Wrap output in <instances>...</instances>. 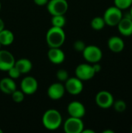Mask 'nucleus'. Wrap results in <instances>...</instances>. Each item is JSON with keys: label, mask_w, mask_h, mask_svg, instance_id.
<instances>
[{"label": "nucleus", "mask_w": 132, "mask_h": 133, "mask_svg": "<svg viewBox=\"0 0 132 133\" xmlns=\"http://www.w3.org/2000/svg\"><path fill=\"white\" fill-rule=\"evenodd\" d=\"M14 41L13 33L6 29H3L0 32V44L2 46H9Z\"/></svg>", "instance_id": "6ab92c4d"}, {"label": "nucleus", "mask_w": 132, "mask_h": 133, "mask_svg": "<svg viewBox=\"0 0 132 133\" xmlns=\"http://www.w3.org/2000/svg\"><path fill=\"white\" fill-rule=\"evenodd\" d=\"M1 9H2V4H1V2H0V11H1Z\"/></svg>", "instance_id": "72a5a7b5"}, {"label": "nucleus", "mask_w": 132, "mask_h": 133, "mask_svg": "<svg viewBox=\"0 0 132 133\" xmlns=\"http://www.w3.org/2000/svg\"><path fill=\"white\" fill-rule=\"evenodd\" d=\"M82 133H95L93 130H90V129H83Z\"/></svg>", "instance_id": "7c9ffc66"}, {"label": "nucleus", "mask_w": 132, "mask_h": 133, "mask_svg": "<svg viewBox=\"0 0 132 133\" xmlns=\"http://www.w3.org/2000/svg\"><path fill=\"white\" fill-rule=\"evenodd\" d=\"M66 19L64 15H57V16H52L51 17V24L52 26H57V27H61L63 28L65 25Z\"/></svg>", "instance_id": "412c9836"}, {"label": "nucleus", "mask_w": 132, "mask_h": 133, "mask_svg": "<svg viewBox=\"0 0 132 133\" xmlns=\"http://www.w3.org/2000/svg\"><path fill=\"white\" fill-rule=\"evenodd\" d=\"M3 29H5V23H4V21L0 18V32H1Z\"/></svg>", "instance_id": "c756f323"}, {"label": "nucleus", "mask_w": 132, "mask_h": 133, "mask_svg": "<svg viewBox=\"0 0 132 133\" xmlns=\"http://www.w3.org/2000/svg\"><path fill=\"white\" fill-rule=\"evenodd\" d=\"M93 69H94V71H95L96 74V73H98V72H100L101 71V69H102L101 65H100L98 62L93 64Z\"/></svg>", "instance_id": "c85d7f7f"}, {"label": "nucleus", "mask_w": 132, "mask_h": 133, "mask_svg": "<svg viewBox=\"0 0 132 133\" xmlns=\"http://www.w3.org/2000/svg\"><path fill=\"white\" fill-rule=\"evenodd\" d=\"M63 128L66 133H82L84 129V123L82 118L70 116L64 122Z\"/></svg>", "instance_id": "0eeeda50"}, {"label": "nucleus", "mask_w": 132, "mask_h": 133, "mask_svg": "<svg viewBox=\"0 0 132 133\" xmlns=\"http://www.w3.org/2000/svg\"><path fill=\"white\" fill-rule=\"evenodd\" d=\"M20 89L25 95L33 94L38 89L37 80L33 76H26L21 81Z\"/></svg>", "instance_id": "9d476101"}, {"label": "nucleus", "mask_w": 132, "mask_h": 133, "mask_svg": "<svg viewBox=\"0 0 132 133\" xmlns=\"http://www.w3.org/2000/svg\"><path fill=\"white\" fill-rule=\"evenodd\" d=\"M113 106H114V110L120 113L124 112L127 108V104H126L125 101L123 100H117V101H114L113 104Z\"/></svg>", "instance_id": "b1692460"}, {"label": "nucleus", "mask_w": 132, "mask_h": 133, "mask_svg": "<svg viewBox=\"0 0 132 133\" xmlns=\"http://www.w3.org/2000/svg\"><path fill=\"white\" fill-rule=\"evenodd\" d=\"M47 58L51 63L58 65L65 61V55L61 48H50L47 51Z\"/></svg>", "instance_id": "2eb2a0df"}, {"label": "nucleus", "mask_w": 132, "mask_h": 133, "mask_svg": "<svg viewBox=\"0 0 132 133\" xmlns=\"http://www.w3.org/2000/svg\"><path fill=\"white\" fill-rule=\"evenodd\" d=\"M65 38V33L61 27L51 26L46 34V41L49 48H61Z\"/></svg>", "instance_id": "f03ea898"}, {"label": "nucleus", "mask_w": 132, "mask_h": 133, "mask_svg": "<svg viewBox=\"0 0 132 133\" xmlns=\"http://www.w3.org/2000/svg\"><path fill=\"white\" fill-rule=\"evenodd\" d=\"M65 93V88L64 84L61 82L54 83L51 86H49L47 89V96L50 99L54 101H58L61 99Z\"/></svg>", "instance_id": "f8f14e48"}, {"label": "nucleus", "mask_w": 132, "mask_h": 133, "mask_svg": "<svg viewBox=\"0 0 132 133\" xmlns=\"http://www.w3.org/2000/svg\"><path fill=\"white\" fill-rule=\"evenodd\" d=\"M0 49H1V44H0Z\"/></svg>", "instance_id": "e433bc0d"}, {"label": "nucleus", "mask_w": 132, "mask_h": 133, "mask_svg": "<svg viewBox=\"0 0 132 133\" xmlns=\"http://www.w3.org/2000/svg\"><path fill=\"white\" fill-rule=\"evenodd\" d=\"M129 14H130V16H131V19H132V5H131V7H130V11H129Z\"/></svg>", "instance_id": "473e14b6"}, {"label": "nucleus", "mask_w": 132, "mask_h": 133, "mask_svg": "<svg viewBox=\"0 0 132 133\" xmlns=\"http://www.w3.org/2000/svg\"><path fill=\"white\" fill-rule=\"evenodd\" d=\"M64 84L65 91L72 95H78L83 90V83L81 79L75 77H69Z\"/></svg>", "instance_id": "6e6552de"}, {"label": "nucleus", "mask_w": 132, "mask_h": 133, "mask_svg": "<svg viewBox=\"0 0 132 133\" xmlns=\"http://www.w3.org/2000/svg\"><path fill=\"white\" fill-rule=\"evenodd\" d=\"M75 76L82 81H87L94 77L96 72L93 68V65L89 63H82L75 68Z\"/></svg>", "instance_id": "423d86ee"}, {"label": "nucleus", "mask_w": 132, "mask_h": 133, "mask_svg": "<svg viewBox=\"0 0 132 133\" xmlns=\"http://www.w3.org/2000/svg\"><path fill=\"white\" fill-rule=\"evenodd\" d=\"M86 46V45L85 42L82 41H81V40H78V41H75L74 44H73V48H74V49H75L76 51H78V52H82L83 50L85 49Z\"/></svg>", "instance_id": "bb28decb"}, {"label": "nucleus", "mask_w": 132, "mask_h": 133, "mask_svg": "<svg viewBox=\"0 0 132 133\" xmlns=\"http://www.w3.org/2000/svg\"><path fill=\"white\" fill-rule=\"evenodd\" d=\"M16 90V84L13 79L10 77H5L0 80V90L5 94H10Z\"/></svg>", "instance_id": "f3484780"}, {"label": "nucleus", "mask_w": 132, "mask_h": 133, "mask_svg": "<svg viewBox=\"0 0 132 133\" xmlns=\"http://www.w3.org/2000/svg\"><path fill=\"white\" fill-rule=\"evenodd\" d=\"M82 53L85 60L91 64L99 62L103 57V52L101 49L96 45L86 46Z\"/></svg>", "instance_id": "20e7f679"}, {"label": "nucleus", "mask_w": 132, "mask_h": 133, "mask_svg": "<svg viewBox=\"0 0 132 133\" xmlns=\"http://www.w3.org/2000/svg\"><path fill=\"white\" fill-rule=\"evenodd\" d=\"M2 132H2V129H0V133H2Z\"/></svg>", "instance_id": "f704fd0d"}, {"label": "nucleus", "mask_w": 132, "mask_h": 133, "mask_svg": "<svg viewBox=\"0 0 132 133\" xmlns=\"http://www.w3.org/2000/svg\"><path fill=\"white\" fill-rule=\"evenodd\" d=\"M96 104L103 109H107L113 106L114 102V97L111 93L107 90H101L96 95Z\"/></svg>", "instance_id": "1a4fd4ad"}, {"label": "nucleus", "mask_w": 132, "mask_h": 133, "mask_svg": "<svg viewBox=\"0 0 132 133\" xmlns=\"http://www.w3.org/2000/svg\"><path fill=\"white\" fill-rule=\"evenodd\" d=\"M48 12L51 16L65 15L68 9V3L66 0H50L47 4Z\"/></svg>", "instance_id": "39448f33"}, {"label": "nucleus", "mask_w": 132, "mask_h": 133, "mask_svg": "<svg viewBox=\"0 0 132 133\" xmlns=\"http://www.w3.org/2000/svg\"><path fill=\"white\" fill-rule=\"evenodd\" d=\"M56 77L59 80V82L62 83V82H65L69 78V76H68V72H67V70L61 69L57 72Z\"/></svg>", "instance_id": "393cba45"}, {"label": "nucleus", "mask_w": 132, "mask_h": 133, "mask_svg": "<svg viewBox=\"0 0 132 133\" xmlns=\"http://www.w3.org/2000/svg\"><path fill=\"white\" fill-rule=\"evenodd\" d=\"M107 46L112 52L120 53L124 49L125 44L121 37L118 36H113L108 39Z\"/></svg>", "instance_id": "dca6fc26"}, {"label": "nucleus", "mask_w": 132, "mask_h": 133, "mask_svg": "<svg viewBox=\"0 0 132 133\" xmlns=\"http://www.w3.org/2000/svg\"><path fill=\"white\" fill-rule=\"evenodd\" d=\"M7 72H8V74H9V77H10V78H12V79H18V78L20 76V75H21V73H20L19 71L15 67V65L12 66V68H10Z\"/></svg>", "instance_id": "a878e982"}, {"label": "nucleus", "mask_w": 132, "mask_h": 133, "mask_svg": "<svg viewBox=\"0 0 132 133\" xmlns=\"http://www.w3.org/2000/svg\"><path fill=\"white\" fill-rule=\"evenodd\" d=\"M16 59L13 55L7 50L0 49V70L7 72L15 65Z\"/></svg>", "instance_id": "9b49d317"}, {"label": "nucleus", "mask_w": 132, "mask_h": 133, "mask_svg": "<svg viewBox=\"0 0 132 133\" xmlns=\"http://www.w3.org/2000/svg\"><path fill=\"white\" fill-rule=\"evenodd\" d=\"M123 16L124 15L122 10L114 5L106 9L103 18L106 23V25L110 26H115L121 21Z\"/></svg>", "instance_id": "7ed1b4c3"}, {"label": "nucleus", "mask_w": 132, "mask_h": 133, "mask_svg": "<svg viewBox=\"0 0 132 133\" xmlns=\"http://www.w3.org/2000/svg\"><path fill=\"white\" fill-rule=\"evenodd\" d=\"M91 27L95 30H103L105 26L106 23L103 17L101 16H96L91 20Z\"/></svg>", "instance_id": "aec40b11"}, {"label": "nucleus", "mask_w": 132, "mask_h": 133, "mask_svg": "<svg viewBox=\"0 0 132 133\" xmlns=\"http://www.w3.org/2000/svg\"><path fill=\"white\" fill-rule=\"evenodd\" d=\"M128 15V16H123L122 19L117 25L118 31L124 37H129L132 35V19L129 13Z\"/></svg>", "instance_id": "4468645a"}, {"label": "nucleus", "mask_w": 132, "mask_h": 133, "mask_svg": "<svg viewBox=\"0 0 132 133\" xmlns=\"http://www.w3.org/2000/svg\"><path fill=\"white\" fill-rule=\"evenodd\" d=\"M42 124L44 127L50 131H54L59 129L62 124V117L61 113L56 109L47 110L42 117Z\"/></svg>", "instance_id": "f257e3e1"}, {"label": "nucleus", "mask_w": 132, "mask_h": 133, "mask_svg": "<svg viewBox=\"0 0 132 133\" xmlns=\"http://www.w3.org/2000/svg\"><path fill=\"white\" fill-rule=\"evenodd\" d=\"M68 115L71 117L82 118L86 115V108L81 102L78 101H74L69 103L67 108Z\"/></svg>", "instance_id": "ddd939ff"}, {"label": "nucleus", "mask_w": 132, "mask_h": 133, "mask_svg": "<svg viewBox=\"0 0 132 133\" xmlns=\"http://www.w3.org/2000/svg\"><path fill=\"white\" fill-rule=\"evenodd\" d=\"M11 96L13 101L17 104L22 103L25 98V94L22 90H18L17 89L11 94Z\"/></svg>", "instance_id": "5701e85b"}, {"label": "nucleus", "mask_w": 132, "mask_h": 133, "mask_svg": "<svg viewBox=\"0 0 132 133\" xmlns=\"http://www.w3.org/2000/svg\"><path fill=\"white\" fill-rule=\"evenodd\" d=\"M114 5L121 10L127 9L132 5V0H114Z\"/></svg>", "instance_id": "4be33fe9"}, {"label": "nucleus", "mask_w": 132, "mask_h": 133, "mask_svg": "<svg viewBox=\"0 0 132 133\" xmlns=\"http://www.w3.org/2000/svg\"><path fill=\"white\" fill-rule=\"evenodd\" d=\"M15 67L19 71L21 74H26L30 72L33 68V64L30 59L23 58L16 61Z\"/></svg>", "instance_id": "a211bd4d"}, {"label": "nucleus", "mask_w": 132, "mask_h": 133, "mask_svg": "<svg viewBox=\"0 0 132 133\" xmlns=\"http://www.w3.org/2000/svg\"><path fill=\"white\" fill-rule=\"evenodd\" d=\"M131 132H132V125H131Z\"/></svg>", "instance_id": "c9c22d12"}, {"label": "nucleus", "mask_w": 132, "mask_h": 133, "mask_svg": "<svg viewBox=\"0 0 132 133\" xmlns=\"http://www.w3.org/2000/svg\"><path fill=\"white\" fill-rule=\"evenodd\" d=\"M49 0H33L34 3L37 5H39V6H43V5H46L47 4Z\"/></svg>", "instance_id": "cd10ccee"}, {"label": "nucleus", "mask_w": 132, "mask_h": 133, "mask_svg": "<svg viewBox=\"0 0 132 133\" xmlns=\"http://www.w3.org/2000/svg\"><path fill=\"white\" fill-rule=\"evenodd\" d=\"M103 133H114V132L112 130H105L103 132Z\"/></svg>", "instance_id": "2f4dec72"}]
</instances>
